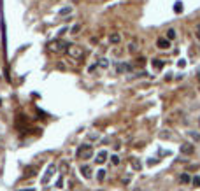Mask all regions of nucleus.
I'll use <instances>...</instances> for the list:
<instances>
[{
  "instance_id": "f257e3e1",
  "label": "nucleus",
  "mask_w": 200,
  "mask_h": 191,
  "mask_svg": "<svg viewBox=\"0 0 200 191\" xmlns=\"http://www.w3.org/2000/svg\"><path fill=\"white\" fill-rule=\"evenodd\" d=\"M76 156H77V160H82V161L91 160V156H93V146L91 144H81L79 147H77V151H76Z\"/></svg>"
},
{
  "instance_id": "f03ea898",
  "label": "nucleus",
  "mask_w": 200,
  "mask_h": 191,
  "mask_svg": "<svg viewBox=\"0 0 200 191\" xmlns=\"http://www.w3.org/2000/svg\"><path fill=\"white\" fill-rule=\"evenodd\" d=\"M67 55L72 60H82L86 51H84V47H81L77 44H67Z\"/></svg>"
},
{
  "instance_id": "7ed1b4c3",
  "label": "nucleus",
  "mask_w": 200,
  "mask_h": 191,
  "mask_svg": "<svg viewBox=\"0 0 200 191\" xmlns=\"http://www.w3.org/2000/svg\"><path fill=\"white\" fill-rule=\"evenodd\" d=\"M55 172H56V165H55V163H49L47 168H46V174L40 177V184H47V182L51 181V177L55 175Z\"/></svg>"
},
{
  "instance_id": "20e7f679",
  "label": "nucleus",
  "mask_w": 200,
  "mask_h": 191,
  "mask_svg": "<svg viewBox=\"0 0 200 191\" xmlns=\"http://www.w3.org/2000/svg\"><path fill=\"white\" fill-rule=\"evenodd\" d=\"M49 51L51 53H60V51H63V47L67 49V42H63V40H60V39H56V40H53V42H49Z\"/></svg>"
},
{
  "instance_id": "39448f33",
  "label": "nucleus",
  "mask_w": 200,
  "mask_h": 191,
  "mask_svg": "<svg viewBox=\"0 0 200 191\" xmlns=\"http://www.w3.org/2000/svg\"><path fill=\"white\" fill-rule=\"evenodd\" d=\"M79 172H81V175H82L84 179H91V175H93V168H91L90 165L82 163V165L79 167Z\"/></svg>"
},
{
  "instance_id": "423d86ee",
  "label": "nucleus",
  "mask_w": 200,
  "mask_h": 191,
  "mask_svg": "<svg viewBox=\"0 0 200 191\" xmlns=\"http://www.w3.org/2000/svg\"><path fill=\"white\" fill-rule=\"evenodd\" d=\"M107 160H109V153H107L105 149L99 151V153H97V156H95V161H97V165H104Z\"/></svg>"
},
{
  "instance_id": "0eeeda50",
  "label": "nucleus",
  "mask_w": 200,
  "mask_h": 191,
  "mask_svg": "<svg viewBox=\"0 0 200 191\" xmlns=\"http://www.w3.org/2000/svg\"><path fill=\"white\" fill-rule=\"evenodd\" d=\"M193 151H195V147H193L191 142H184V144L181 146V153L182 154H193Z\"/></svg>"
},
{
  "instance_id": "6e6552de",
  "label": "nucleus",
  "mask_w": 200,
  "mask_h": 191,
  "mask_svg": "<svg viewBox=\"0 0 200 191\" xmlns=\"http://www.w3.org/2000/svg\"><path fill=\"white\" fill-rule=\"evenodd\" d=\"M156 47H158V49H169V47H170V40L165 39V37L158 39V40H156Z\"/></svg>"
},
{
  "instance_id": "1a4fd4ad",
  "label": "nucleus",
  "mask_w": 200,
  "mask_h": 191,
  "mask_svg": "<svg viewBox=\"0 0 200 191\" xmlns=\"http://www.w3.org/2000/svg\"><path fill=\"white\" fill-rule=\"evenodd\" d=\"M130 70H132V65H130V63H120V65H118V67H116V72H130Z\"/></svg>"
},
{
  "instance_id": "9d476101",
  "label": "nucleus",
  "mask_w": 200,
  "mask_h": 191,
  "mask_svg": "<svg viewBox=\"0 0 200 191\" xmlns=\"http://www.w3.org/2000/svg\"><path fill=\"white\" fill-rule=\"evenodd\" d=\"M179 182L181 184H190V182H191V175H190V174H181L179 175Z\"/></svg>"
},
{
  "instance_id": "9b49d317",
  "label": "nucleus",
  "mask_w": 200,
  "mask_h": 191,
  "mask_svg": "<svg viewBox=\"0 0 200 191\" xmlns=\"http://www.w3.org/2000/svg\"><path fill=\"white\" fill-rule=\"evenodd\" d=\"M126 51H128L130 55H137V53H139V46H137V42H130Z\"/></svg>"
},
{
  "instance_id": "f8f14e48",
  "label": "nucleus",
  "mask_w": 200,
  "mask_h": 191,
  "mask_svg": "<svg viewBox=\"0 0 200 191\" xmlns=\"http://www.w3.org/2000/svg\"><path fill=\"white\" fill-rule=\"evenodd\" d=\"M109 42H111V44H120L121 35L120 34H111V35H109Z\"/></svg>"
},
{
  "instance_id": "ddd939ff",
  "label": "nucleus",
  "mask_w": 200,
  "mask_h": 191,
  "mask_svg": "<svg viewBox=\"0 0 200 191\" xmlns=\"http://www.w3.org/2000/svg\"><path fill=\"white\" fill-rule=\"evenodd\" d=\"M130 165H132L134 170H140V168H142V165H140V161L137 158H130Z\"/></svg>"
},
{
  "instance_id": "4468645a",
  "label": "nucleus",
  "mask_w": 200,
  "mask_h": 191,
  "mask_svg": "<svg viewBox=\"0 0 200 191\" xmlns=\"http://www.w3.org/2000/svg\"><path fill=\"white\" fill-rule=\"evenodd\" d=\"M176 37H177V32H176L174 28H169V30H167V37H165V39H169V40H174Z\"/></svg>"
},
{
  "instance_id": "2eb2a0df",
  "label": "nucleus",
  "mask_w": 200,
  "mask_h": 191,
  "mask_svg": "<svg viewBox=\"0 0 200 191\" xmlns=\"http://www.w3.org/2000/svg\"><path fill=\"white\" fill-rule=\"evenodd\" d=\"M188 135L191 137V140H193V142H199V140H200V133H197L195 130H190V132H188Z\"/></svg>"
},
{
  "instance_id": "dca6fc26",
  "label": "nucleus",
  "mask_w": 200,
  "mask_h": 191,
  "mask_svg": "<svg viewBox=\"0 0 200 191\" xmlns=\"http://www.w3.org/2000/svg\"><path fill=\"white\" fill-rule=\"evenodd\" d=\"M97 65H99V67H102V69H107V67H109V60H107V58H100Z\"/></svg>"
},
{
  "instance_id": "f3484780",
  "label": "nucleus",
  "mask_w": 200,
  "mask_h": 191,
  "mask_svg": "<svg viewBox=\"0 0 200 191\" xmlns=\"http://www.w3.org/2000/svg\"><path fill=\"white\" fill-rule=\"evenodd\" d=\"M109 160H111V163H112L114 167H118V165H120V156H118V154H111V158H109Z\"/></svg>"
},
{
  "instance_id": "a211bd4d",
  "label": "nucleus",
  "mask_w": 200,
  "mask_h": 191,
  "mask_svg": "<svg viewBox=\"0 0 200 191\" xmlns=\"http://www.w3.org/2000/svg\"><path fill=\"white\" fill-rule=\"evenodd\" d=\"M105 170H104V168H100L99 172H97V181H99V182H102V181H104V179H105Z\"/></svg>"
},
{
  "instance_id": "6ab92c4d",
  "label": "nucleus",
  "mask_w": 200,
  "mask_h": 191,
  "mask_svg": "<svg viewBox=\"0 0 200 191\" xmlns=\"http://www.w3.org/2000/svg\"><path fill=\"white\" fill-rule=\"evenodd\" d=\"M163 65H165V63H163V60H153V67H155V69H158V70H160V69H163Z\"/></svg>"
},
{
  "instance_id": "aec40b11",
  "label": "nucleus",
  "mask_w": 200,
  "mask_h": 191,
  "mask_svg": "<svg viewBox=\"0 0 200 191\" xmlns=\"http://www.w3.org/2000/svg\"><path fill=\"white\" fill-rule=\"evenodd\" d=\"M70 12H72V7H70V5H69V7H63V9L58 11V14H60V16H63V14H70Z\"/></svg>"
},
{
  "instance_id": "412c9836",
  "label": "nucleus",
  "mask_w": 200,
  "mask_h": 191,
  "mask_svg": "<svg viewBox=\"0 0 200 191\" xmlns=\"http://www.w3.org/2000/svg\"><path fill=\"white\" fill-rule=\"evenodd\" d=\"M160 139H163V140L170 139V133H169V130H163V132H160Z\"/></svg>"
},
{
  "instance_id": "4be33fe9",
  "label": "nucleus",
  "mask_w": 200,
  "mask_h": 191,
  "mask_svg": "<svg viewBox=\"0 0 200 191\" xmlns=\"http://www.w3.org/2000/svg\"><path fill=\"white\" fill-rule=\"evenodd\" d=\"M60 170H61V174L67 172V160H61V163H60Z\"/></svg>"
},
{
  "instance_id": "5701e85b",
  "label": "nucleus",
  "mask_w": 200,
  "mask_h": 191,
  "mask_svg": "<svg viewBox=\"0 0 200 191\" xmlns=\"http://www.w3.org/2000/svg\"><path fill=\"white\" fill-rule=\"evenodd\" d=\"M61 186H63V175H60L58 181H56V188H61Z\"/></svg>"
},
{
  "instance_id": "b1692460",
  "label": "nucleus",
  "mask_w": 200,
  "mask_h": 191,
  "mask_svg": "<svg viewBox=\"0 0 200 191\" xmlns=\"http://www.w3.org/2000/svg\"><path fill=\"white\" fill-rule=\"evenodd\" d=\"M195 37H197V39L200 40V23L197 25V28H195Z\"/></svg>"
},
{
  "instance_id": "393cba45",
  "label": "nucleus",
  "mask_w": 200,
  "mask_h": 191,
  "mask_svg": "<svg viewBox=\"0 0 200 191\" xmlns=\"http://www.w3.org/2000/svg\"><path fill=\"white\" fill-rule=\"evenodd\" d=\"M79 30H81V26H79V25H74V26H72V34H74V35H76V34H77Z\"/></svg>"
},
{
  "instance_id": "a878e982",
  "label": "nucleus",
  "mask_w": 200,
  "mask_h": 191,
  "mask_svg": "<svg viewBox=\"0 0 200 191\" xmlns=\"http://www.w3.org/2000/svg\"><path fill=\"white\" fill-rule=\"evenodd\" d=\"M88 139H91V140H95V139H99V133H88Z\"/></svg>"
},
{
  "instance_id": "bb28decb",
  "label": "nucleus",
  "mask_w": 200,
  "mask_h": 191,
  "mask_svg": "<svg viewBox=\"0 0 200 191\" xmlns=\"http://www.w3.org/2000/svg\"><path fill=\"white\" fill-rule=\"evenodd\" d=\"M193 186H200V177H195L193 179Z\"/></svg>"
},
{
  "instance_id": "cd10ccee",
  "label": "nucleus",
  "mask_w": 200,
  "mask_h": 191,
  "mask_svg": "<svg viewBox=\"0 0 200 191\" xmlns=\"http://www.w3.org/2000/svg\"><path fill=\"white\" fill-rule=\"evenodd\" d=\"M176 11H177V12H181V11H182V7H181V2H177V4H176Z\"/></svg>"
},
{
  "instance_id": "c85d7f7f",
  "label": "nucleus",
  "mask_w": 200,
  "mask_h": 191,
  "mask_svg": "<svg viewBox=\"0 0 200 191\" xmlns=\"http://www.w3.org/2000/svg\"><path fill=\"white\" fill-rule=\"evenodd\" d=\"M18 191H35L34 188H28V190H18Z\"/></svg>"
},
{
  "instance_id": "c756f323",
  "label": "nucleus",
  "mask_w": 200,
  "mask_h": 191,
  "mask_svg": "<svg viewBox=\"0 0 200 191\" xmlns=\"http://www.w3.org/2000/svg\"><path fill=\"white\" fill-rule=\"evenodd\" d=\"M199 123H200V119H199Z\"/></svg>"
}]
</instances>
